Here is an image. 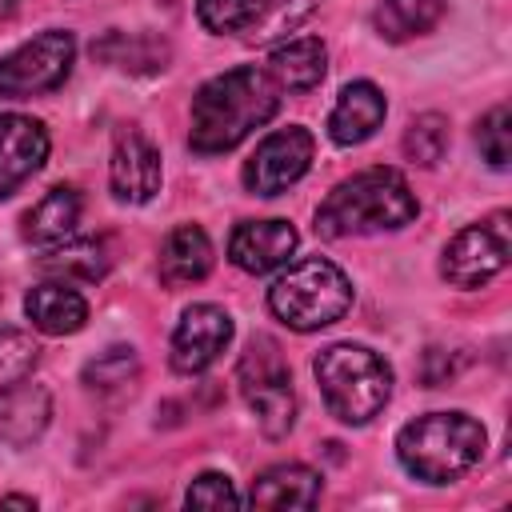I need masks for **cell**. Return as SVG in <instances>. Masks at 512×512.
<instances>
[{
	"label": "cell",
	"instance_id": "1",
	"mask_svg": "<svg viewBox=\"0 0 512 512\" xmlns=\"http://www.w3.org/2000/svg\"><path fill=\"white\" fill-rule=\"evenodd\" d=\"M280 108L276 80L252 64L228 68L200 84L192 96V120H188V144L200 156L232 152L248 132L268 124Z\"/></svg>",
	"mask_w": 512,
	"mask_h": 512
},
{
	"label": "cell",
	"instance_id": "2",
	"mask_svg": "<svg viewBox=\"0 0 512 512\" xmlns=\"http://www.w3.org/2000/svg\"><path fill=\"white\" fill-rule=\"evenodd\" d=\"M416 220V196L396 168H364L340 180L316 208V232L328 240L392 232Z\"/></svg>",
	"mask_w": 512,
	"mask_h": 512
},
{
	"label": "cell",
	"instance_id": "3",
	"mask_svg": "<svg viewBox=\"0 0 512 512\" xmlns=\"http://www.w3.org/2000/svg\"><path fill=\"white\" fill-rule=\"evenodd\" d=\"M484 428L464 412H428L400 428L396 456L424 484H448L472 472L484 456Z\"/></svg>",
	"mask_w": 512,
	"mask_h": 512
},
{
	"label": "cell",
	"instance_id": "4",
	"mask_svg": "<svg viewBox=\"0 0 512 512\" xmlns=\"http://www.w3.org/2000/svg\"><path fill=\"white\" fill-rule=\"evenodd\" d=\"M312 372L340 424H368L392 396V368L364 344H328L312 360Z\"/></svg>",
	"mask_w": 512,
	"mask_h": 512
},
{
	"label": "cell",
	"instance_id": "5",
	"mask_svg": "<svg viewBox=\"0 0 512 512\" xmlns=\"http://www.w3.org/2000/svg\"><path fill=\"white\" fill-rule=\"evenodd\" d=\"M268 308L276 320H284L296 332H316L336 324L352 308V284L348 276L324 260V256H304L288 272H280L268 288Z\"/></svg>",
	"mask_w": 512,
	"mask_h": 512
},
{
	"label": "cell",
	"instance_id": "6",
	"mask_svg": "<svg viewBox=\"0 0 512 512\" xmlns=\"http://www.w3.org/2000/svg\"><path fill=\"white\" fill-rule=\"evenodd\" d=\"M236 384L256 412V424L268 440L288 436L296 424V392H292V372L284 364V352L272 336H252L240 364H236Z\"/></svg>",
	"mask_w": 512,
	"mask_h": 512
},
{
	"label": "cell",
	"instance_id": "7",
	"mask_svg": "<svg viewBox=\"0 0 512 512\" xmlns=\"http://www.w3.org/2000/svg\"><path fill=\"white\" fill-rule=\"evenodd\" d=\"M72 56H76L72 32L48 28L40 36H32L28 44H20L12 56L0 60V96L28 100V96L60 88L64 76L72 72Z\"/></svg>",
	"mask_w": 512,
	"mask_h": 512
},
{
	"label": "cell",
	"instance_id": "8",
	"mask_svg": "<svg viewBox=\"0 0 512 512\" xmlns=\"http://www.w3.org/2000/svg\"><path fill=\"white\" fill-rule=\"evenodd\" d=\"M508 264V216L496 212L484 224L460 228L440 260V276L456 288H480Z\"/></svg>",
	"mask_w": 512,
	"mask_h": 512
},
{
	"label": "cell",
	"instance_id": "9",
	"mask_svg": "<svg viewBox=\"0 0 512 512\" xmlns=\"http://www.w3.org/2000/svg\"><path fill=\"white\" fill-rule=\"evenodd\" d=\"M312 152H316V140L308 128L292 124V128L264 136L260 148L252 152V160L244 164V188L252 196H280L308 172Z\"/></svg>",
	"mask_w": 512,
	"mask_h": 512
},
{
	"label": "cell",
	"instance_id": "10",
	"mask_svg": "<svg viewBox=\"0 0 512 512\" xmlns=\"http://www.w3.org/2000/svg\"><path fill=\"white\" fill-rule=\"evenodd\" d=\"M228 340H232V316L216 304H192L172 332V368L180 376H196L208 364H216Z\"/></svg>",
	"mask_w": 512,
	"mask_h": 512
},
{
	"label": "cell",
	"instance_id": "11",
	"mask_svg": "<svg viewBox=\"0 0 512 512\" xmlns=\"http://www.w3.org/2000/svg\"><path fill=\"white\" fill-rule=\"evenodd\" d=\"M112 196L124 204H148L160 192V148L140 128H120L112 144Z\"/></svg>",
	"mask_w": 512,
	"mask_h": 512
},
{
	"label": "cell",
	"instance_id": "12",
	"mask_svg": "<svg viewBox=\"0 0 512 512\" xmlns=\"http://www.w3.org/2000/svg\"><path fill=\"white\" fill-rule=\"evenodd\" d=\"M48 160V132L40 120L8 112L0 116V200L12 196Z\"/></svg>",
	"mask_w": 512,
	"mask_h": 512
},
{
	"label": "cell",
	"instance_id": "13",
	"mask_svg": "<svg viewBox=\"0 0 512 512\" xmlns=\"http://www.w3.org/2000/svg\"><path fill=\"white\" fill-rule=\"evenodd\" d=\"M296 252V228L288 220H244L228 240V260L240 272H272Z\"/></svg>",
	"mask_w": 512,
	"mask_h": 512
},
{
	"label": "cell",
	"instance_id": "14",
	"mask_svg": "<svg viewBox=\"0 0 512 512\" xmlns=\"http://www.w3.org/2000/svg\"><path fill=\"white\" fill-rule=\"evenodd\" d=\"M384 112H388L384 92H380L376 84H368V80H352V84L340 88V96H336V108H332V116H328V136H332L336 144H344V148L364 144V140L384 124Z\"/></svg>",
	"mask_w": 512,
	"mask_h": 512
},
{
	"label": "cell",
	"instance_id": "15",
	"mask_svg": "<svg viewBox=\"0 0 512 512\" xmlns=\"http://www.w3.org/2000/svg\"><path fill=\"white\" fill-rule=\"evenodd\" d=\"M24 316L32 320L36 332L44 336H68L76 328H84L88 320V304L76 288L60 284V280H44L24 296Z\"/></svg>",
	"mask_w": 512,
	"mask_h": 512
},
{
	"label": "cell",
	"instance_id": "16",
	"mask_svg": "<svg viewBox=\"0 0 512 512\" xmlns=\"http://www.w3.org/2000/svg\"><path fill=\"white\" fill-rule=\"evenodd\" d=\"M320 500V472L308 464H272L252 480V508H312Z\"/></svg>",
	"mask_w": 512,
	"mask_h": 512
},
{
	"label": "cell",
	"instance_id": "17",
	"mask_svg": "<svg viewBox=\"0 0 512 512\" xmlns=\"http://www.w3.org/2000/svg\"><path fill=\"white\" fill-rule=\"evenodd\" d=\"M80 212H84L80 192L68 188V184H56L44 200H36V204L24 212V228H20V232H24V240H32V244H40V248H52V244H60V240H68V236L76 232Z\"/></svg>",
	"mask_w": 512,
	"mask_h": 512
},
{
	"label": "cell",
	"instance_id": "18",
	"mask_svg": "<svg viewBox=\"0 0 512 512\" xmlns=\"http://www.w3.org/2000/svg\"><path fill=\"white\" fill-rule=\"evenodd\" d=\"M208 272H212V240L204 236V228L196 224L172 228L160 248V280L168 288H180V284L204 280Z\"/></svg>",
	"mask_w": 512,
	"mask_h": 512
},
{
	"label": "cell",
	"instance_id": "19",
	"mask_svg": "<svg viewBox=\"0 0 512 512\" xmlns=\"http://www.w3.org/2000/svg\"><path fill=\"white\" fill-rule=\"evenodd\" d=\"M48 420H52V396H48V388L20 380V384L4 396V408H0V436H4V444H12V448H28L32 440H40V432L48 428Z\"/></svg>",
	"mask_w": 512,
	"mask_h": 512
},
{
	"label": "cell",
	"instance_id": "20",
	"mask_svg": "<svg viewBox=\"0 0 512 512\" xmlns=\"http://www.w3.org/2000/svg\"><path fill=\"white\" fill-rule=\"evenodd\" d=\"M324 68H328V52L316 36L288 40L284 48L268 56V76L276 80V88H292V92L316 88L324 80Z\"/></svg>",
	"mask_w": 512,
	"mask_h": 512
},
{
	"label": "cell",
	"instance_id": "21",
	"mask_svg": "<svg viewBox=\"0 0 512 512\" xmlns=\"http://www.w3.org/2000/svg\"><path fill=\"white\" fill-rule=\"evenodd\" d=\"M448 12V0H380L372 12V24L384 40L400 44L412 36L432 32Z\"/></svg>",
	"mask_w": 512,
	"mask_h": 512
},
{
	"label": "cell",
	"instance_id": "22",
	"mask_svg": "<svg viewBox=\"0 0 512 512\" xmlns=\"http://www.w3.org/2000/svg\"><path fill=\"white\" fill-rule=\"evenodd\" d=\"M108 244L104 240H92V236H80V240H60L52 244V252L40 260V272H52V276H64V280H84V284H96L108 276Z\"/></svg>",
	"mask_w": 512,
	"mask_h": 512
},
{
	"label": "cell",
	"instance_id": "23",
	"mask_svg": "<svg viewBox=\"0 0 512 512\" xmlns=\"http://www.w3.org/2000/svg\"><path fill=\"white\" fill-rule=\"evenodd\" d=\"M92 56L104 64H116L124 72H160L168 64V44L160 36H136V32H108L100 44H92Z\"/></svg>",
	"mask_w": 512,
	"mask_h": 512
},
{
	"label": "cell",
	"instance_id": "24",
	"mask_svg": "<svg viewBox=\"0 0 512 512\" xmlns=\"http://www.w3.org/2000/svg\"><path fill=\"white\" fill-rule=\"evenodd\" d=\"M268 0H196V16L216 36H252L264 20Z\"/></svg>",
	"mask_w": 512,
	"mask_h": 512
},
{
	"label": "cell",
	"instance_id": "25",
	"mask_svg": "<svg viewBox=\"0 0 512 512\" xmlns=\"http://www.w3.org/2000/svg\"><path fill=\"white\" fill-rule=\"evenodd\" d=\"M448 152V120L440 112H424L404 132V156L420 168H432Z\"/></svg>",
	"mask_w": 512,
	"mask_h": 512
},
{
	"label": "cell",
	"instance_id": "26",
	"mask_svg": "<svg viewBox=\"0 0 512 512\" xmlns=\"http://www.w3.org/2000/svg\"><path fill=\"white\" fill-rule=\"evenodd\" d=\"M136 372H140L136 352H132L128 344H116V348H108V352H100L96 360L84 364V384H88L92 392H116V388L132 384Z\"/></svg>",
	"mask_w": 512,
	"mask_h": 512
},
{
	"label": "cell",
	"instance_id": "27",
	"mask_svg": "<svg viewBox=\"0 0 512 512\" xmlns=\"http://www.w3.org/2000/svg\"><path fill=\"white\" fill-rule=\"evenodd\" d=\"M36 360H40V344L20 328H4L0 332V396H8L20 380H28Z\"/></svg>",
	"mask_w": 512,
	"mask_h": 512
},
{
	"label": "cell",
	"instance_id": "28",
	"mask_svg": "<svg viewBox=\"0 0 512 512\" xmlns=\"http://www.w3.org/2000/svg\"><path fill=\"white\" fill-rule=\"evenodd\" d=\"M476 144H480V156L492 164V168H508L512 160V116L504 104H496L480 124H476Z\"/></svg>",
	"mask_w": 512,
	"mask_h": 512
},
{
	"label": "cell",
	"instance_id": "29",
	"mask_svg": "<svg viewBox=\"0 0 512 512\" xmlns=\"http://www.w3.org/2000/svg\"><path fill=\"white\" fill-rule=\"evenodd\" d=\"M184 504H188V508H236L240 496H236V488H232L228 476L204 472V476H196L192 488L184 492Z\"/></svg>",
	"mask_w": 512,
	"mask_h": 512
},
{
	"label": "cell",
	"instance_id": "30",
	"mask_svg": "<svg viewBox=\"0 0 512 512\" xmlns=\"http://www.w3.org/2000/svg\"><path fill=\"white\" fill-rule=\"evenodd\" d=\"M0 504H16V508H32L36 500H32V496H4Z\"/></svg>",
	"mask_w": 512,
	"mask_h": 512
},
{
	"label": "cell",
	"instance_id": "31",
	"mask_svg": "<svg viewBox=\"0 0 512 512\" xmlns=\"http://www.w3.org/2000/svg\"><path fill=\"white\" fill-rule=\"evenodd\" d=\"M12 8H16V0H0V20H4V16L12 12Z\"/></svg>",
	"mask_w": 512,
	"mask_h": 512
}]
</instances>
